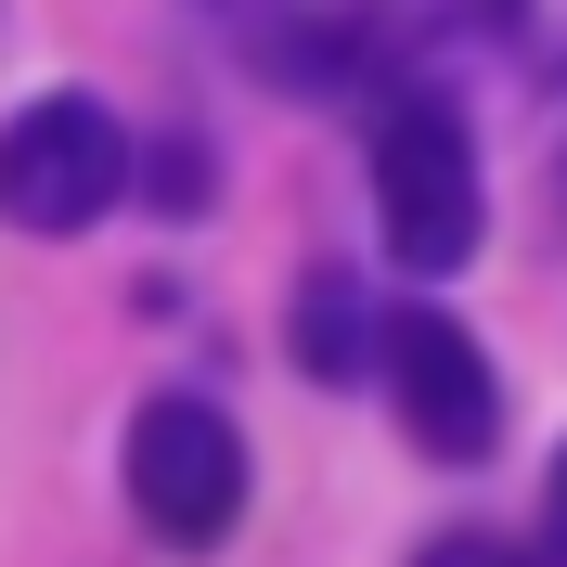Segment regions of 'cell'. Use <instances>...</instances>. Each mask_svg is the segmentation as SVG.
<instances>
[{"instance_id":"obj_5","label":"cell","mask_w":567,"mask_h":567,"mask_svg":"<svg viewBox=\"0 0 567 567\" xmlns=\"http://www.w3.org/2000/svg\"><path fill=\"white\" fill-rule=\"evenodd\" d=\"M374 336H388V310H374V297H361L349 271H297V322H284V349L310 361L322 388L374 374Z\"/></svg>"},{"instance_id":"obj_8","label":"cell","mask_w":567,"mask_h":567,"mask_svg":"<svg viewBox=\"0 0 567 567\" xmlns=\"http://www.w3.org/2000/svg\"><path fill=\"white\" fill-rule=\"evenodd\" d=\"M529 555H542V567H567V452L542 464V542H529Z\"/></svg>"},{"instance_id":"obj_2","label":"cell","mask_w":567,"mask_h":567,"mask_svg":"<svg viewBox=\"0 0 567 567\" xmlns=\"http://www.w3.org/2000/svg\"><path fill=\"white\" fill-rule=\"evenodd\" d=\"M130 116L104 91H39L27 116H0V219L39 233V246H65L91 219L130 207Z\"/></svg>"},{"instance_id":"obj_6","label":"cell","mask_w":567,"mask_h":567,"mask_svg":"<svg viewBox=\"0 0 567 567\" xmlns=\"http://www.w3.org/2000/svg\"><path fill=\"white\" fill-rule=\"evenodd\" d=\"M130 194H155V219H207V155L155 142V155H130Z\"/></svg>"},{"instance_id":"obj_1","label":"cell","mask_w":567,"mask_h":567,"mask_svg":"<svg viewBox=\"0 0 567 567\" xmlns=\"http://www.w3.org/2000/svg\"><path fill=\"white\" fill-rule=\"evenodd\" d=\"M374 219H388V258L413 284L464 271L477 233H491V181H477V130L439 78H400L374 104Z\"/></svg>"},{"instance_id":"obj_3","label":"cell","mask_w":567,"mask_h":567,"mask_svg":"<svg viewBox=\"0 0 567 567\" xmlns=\"http://www.w3.org/2000/svg\"><path fill=\"white\" fill-rule=\"evenodd\" d=\"M130 516L168 555L233 542V516H246V425L219 413L207 388H155L130 413Z\"/></svg>"},{"instance_id":"obj_7","label":"cell","mask_w":567,"mask_h":567,"mask_svg":"<svg viewBox=\"0 0 567 567\" xmlns=\"http://www.w3.org/2000/svg\"><path fill=\"white\" fill-rule=\"evenodd\" d=\"M413 567H542V555H516L503 529H439V542H425Z\"/></svg>"},{"instance_id":"obj_4","label":"cell","mask_w":567,"mask_h":567,"mask_svg":"<svg viewBox=\"0 0 567 567\" xmlns=\"http://www.w3.org/2000/svg\"><path fill=\"white\" fill-rule=\"evenodd\" d=\"M374 361H388L400 439H413L425 464H491V439H503V374H491V349H477L452 310H388Z\"/></svg>"},{"instance_id":"obj_9","label":"cell","mask_w":567,"mask_h":567,"mask_svg":"<svg viewBox=\"0 0 567 567\" xmlns=\"http://www.w3.org/2000/svg\"><path fill=\"white\" fill-rule=\"evenodd\" d=\"M555 194H567V168H555Z\"/></svg>"}]
</instances>
